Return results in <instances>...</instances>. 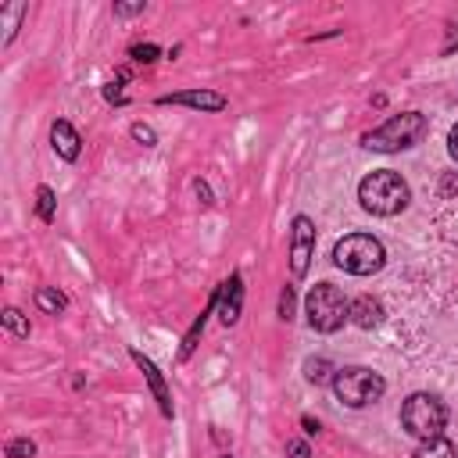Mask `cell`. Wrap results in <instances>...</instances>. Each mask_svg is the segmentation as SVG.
Returning <instances> with one entry per match:
<instances>
[{
	"label": "cell",
	"instance_id": "484cf974",
	"mask_svg": "<svg viewBox=\"0 0 458 458\" xmlns=\"http://www.w3.org/2000/svg\"><path fill=\"white\" fill-rule=\"evenodd\" d=\"M301 426H304V433H318V422H315V419H308V415L301 419Z\"/></svg>",
	"mask_w": 458,
	"mask_h": 458
},
{
	"label": "cell",
	"instance_id": "8fae6325",
	"mask_svg": "<svg viewBox=\"0 0 458 458\" xmlns=\"http://www.w3.org/2000/svg\"><path fill=\"white\" fill-rule=\"evenodd\" d=\"M50 140H54V150H57L64 161H75V157H79V143H82V140H79V132H75L64 118H57V122L50 125Z\"/></svg>",
	"mask_w": 458,
	"mask_h": 458
},
{
	"label": "cell",
	"instance_id": "9c48e42d",
	"mask_svg": "<svg viewBox=\"0 0 458 458\" xmlns=\"http://www.w3.org/2000/svg\"><path fill=\"white\" fill-rule=\"evenodd\" d=\"M157 104H186V107H200V111H222L225 107V97L222 93H211V89H190V93H168Z\"/></svg>",
	"mask_w": 458,
	"mask_h": 458
},
{
	"label": "cell",
	"instance_id": "d6986e66",
	"mask_svg": "<svg viewBox=\"0 0 458 458\" xmlns=\"http://www.w3.org/2000/svg\"><path fill=\"white\" fill-rule=\"evenodd\" d=\"M279 318H283V322L293 318V290H290V286H283V293H279Z\"/></svg>",
	"mask_w": 458,
	"mask_h": 458
},
{
	"label": "cell",
	"instance_id": "cb8c5ba5",
	"mask_svg": "<svg viewBox=\"0 0 458 458\" xmlns=\"http://www.w3.org/2000/svg\"><path fill=\"white\" fill-rule=\"evenodd\" d=\"M447 150H451V157L458 161V122L451 125V136H447Z\"/></svg>",
	"mask_w": 458,
	"mask_h": 458
},
{
	"label": "cell",
	"instance_id": "52a82bcc",
	"mask_svg": "<svg viewBox=\"0 0 458 458\" xmlns=\"http://www.w3.org/2000/svg\"><path fill=\"white\" fill-rule=\"evenodd\" d=\"M311 254H315V222L308 215H297L293 218V236H290V272L297 279L308 272Z\"/></svg>",
	"mask_w": 458,
	"mask_h": 458
},
{
	"label": "cell",
	"instance_id": "277c9868",
	"mask_svg": "<svg viewBox=\"0 0 458 458\" xmlns=\"http://www.w3.org/2000/svg\"><path fill=\"white\" fill-rule=\"evenodd\" d=\"M347 301L340 293V286L333 283H315L304 297V315H308V326L318 329V333H336L347 318Z\"/></svg>",
	"mask_w": 458,
	"mask_h": 458
},
{
	"label": "cell",
	"instance_id": "ba28073f",
	"mask_svg": "<svg viewBox=\"0 0 458 458\" xmlns=\"http://www.w3.org/2000/svg\"><path fill=\"white\" fill-rule=\"evenodd\" d=\"M243 311V279L240 276H229V283L218 290V318L225 326H233Z\"/></svg>",
	"mask_w": 458,
	"mask_h": 458
},
{
	"label": "cell",
	"instance_id": "603a6c76",
	"mask_svg": "<svg viewBox=\"0 0 458 458\" xmlns=\"http://www.w3.org/2000/svg\"><path fill=\"white\" fill-rule=\"evenodd\" d=\"M458 47V25H447V43H444V50L440 54H451Z\"/></svg>",
	"mask_w": 458,
	"mask_h": 458
},
{
	"label": "cell",
	"instance_id": "ac0fdd59",
	"mask_svg": "<svg viewBox=\"0 0 458 458\" xmlns=\"http://www.w3.org/2000/svg\"><path fill=\"white\" fill-rule=\"evenodd\" d=\"M32 454H36L32 440H11L7 444V458H32Z\"/></svg>",
	"mask_w": 458,
	"mask_h": 458
},
{
	"label": "cell",
	"instance_id": "d4e9b609",
	"mask_svg": "<svg viewBox=\"0 0 458 458\" xmlns=\"http://www.w3.org/2000/svg\"><path fill=\"white\" fill-rule=\"evenodd\" d=\"M114 11H118V14H140V11H143V4H118Z\"/></svg>",
	"mask_w": 458,
	"mask_h": 458
},
{
	"label": "cell",
	"instance_id": "4316f807",
	"mask_svg": "<svg viewBox=\"0 0 458 458\" xmlns=\"http://www.w3.org/2000/svg\"><path fill=\"white\" fill-rule=\"evenodd\" d=\"M225 458H229V454H225Z\"/></svg>",
	"mask_w": 458,
	"mask_h": 458
},
{
	"label": "cell",
	"instance_id": "4fadbf2b",
	"mask_svg": "<svg viewBox=\"0 0 458 458\" xmlns=\"http://www.w3.org/2000/svg\"><path fill=\"white\" fill-rule=\"evenodd\" d=\"M415 458H458V451L447 437H433V440H419Z\"/></svg>",
	"mask_w": 458,
	"mask_h": 458
},
{
	"label": "cell",
	"instance_id": "6da1fadb",
	"mask_svg": "<svg viewBox=\"0 0 458 458\" xmlns=\"http://www.w3.org/2000/svg\"><path fill=\"white\" fill-rule=\"evenodd\" d=\"M358 200L365 211L372 215H397L408 208L411 193H408V182L390 172V168H379V172H369L361 182H358Z\"/></svg>",
	"mask_w": 458,
	"mask_h": 458
},
{
	"label": "cell",
	"instance_id": "3957f363",
	"mask_svg": "<svg viewBox=\"0 0 458 458\" xmlns=\"http://www.w3.org/2000/svg\"><path fill=\"white\" fill-rule=\"evenodd\" d=\"M333 261L336 268L351 272V276H372L383 268L386 254H383V243L369 233H347L344 240H336L333 247Z\"/></svg>",
	"mask_w": 458,
	"mask_h": 458
},
{
	"label": "cell",
	"instance_id": "30bf717a",
	"mask_svg": "<svg viewBox=\"0 0 458 458\" xmlns=\"http://www.w3.org/2000/svg\"><path fill=\"white\" fill-rule=\"evenodd\" d=\"M347 318H351L354 326H361V329H376V326L383 322V304H379L376 297L361 293V297H354V301H351Z\"/></svg>",
	"mask_w": 458,
	"mask_h": 458
},
{
	"label": "cell",
	"instance_id": "9a60e30c",
	"mask_svg": "<svg viewBox=\"0 0 458 458\" xmlns=\"http://www.w3.org/2000/svg\"><path fill=\"white\" fill-rule=\"evenodd\" d=\"M36 211L43 222H54V190L50 186H39L36 190Z\"/></svg>",
	"mask_w": 458,
	"mask_h": 458
},
{
	"label": "cell",
	"instance_id": "7c38bea8",
	"mask_svg": "<svg viewBox=\"0 0 458 458\" xmlns=\"http://www.w3.org/2000/svg\"><path fill=\"white\" fill-rule=\"evenodd\" d=\"M132 361L143 369V376H147V383H150V390H154V397H157V404H161V411L165 415H172V401H168V390H165V379H161V372L154 369V361L150 358H143L136 347H132Z\"/></svg>",
	"mask_w": 458,
	"mask_h": 458
},
{
	"label": "cell",
	"instance_id": "5b68a950",
	"mask_svg": "<svg viewBox=\"0 0 458 458\" xmlns=\"http://www.w3.org/2000/svg\"><path fill=\"white\" fill-rule=\"evenodd\" d=\"M333 390H336V397H340L347 408H365V404H372V401L383 397L386 383H383L379 372H372V369H365V365H347V369H336Z\"/></svg>",
	"mask_w": 458,
	"mask_h": 458
},
{
	"label": "cell",
	"instance_id": "7402d4cb",
	"mask_svg": "<svg viewBox=\"0 0 458 458\" xmlns=\"http://www.w3.org/2000/svg\"><path fill=\"white\" fill-rule=\"evenodd\" d=\"M286 451H290V458H308V444L304 440H290Z\"/></svg>",
	"mask_w": 458,
	"mask_h": 458
},
{
	"label": "cell",
	"instance_id": "8992f818",
	"mask_svg": "<svg viewBox=\"0 0 458 458\" xmlns=\"http://www.w3.org/2000/svg\"><path fill=\"white\" fill-rule=\"evenodd\" d=\"M444 422H447V411H444V404H440L433 394H411V397L401 404V426H404L415 440L444 437Z\"/></svg>",
	"mask_w": 458,
	"mask_h": 458
},
{
	"label": "cell",
	"instance_id": "7a4b0ae2",
	"mask_svg": "<svg viewBox=\"0 0 458 458\" xmlns=\"http://www.w3.org/2000/svg\"><path fill=\"white\" fill-rule=\"evenodd\" d=\"M426 136V118L419 114V111H401V114H390L379 129H372V132H365L361 136V143L369 147V150H408V147H415L419 140Z\"/></svg>",
	"mask_w": 458,
	"mask_h": 458
},
{
	"label": "cell",
	"instance_id": "e0dca14e",
	"mask_svg": "<svg viewBox=\"0 0 458 458\" xmlns=\"http://www.w3.org/2000/svg\"><path fill=\"white\" fill-rule=\"evenodd\" d=\"M304 369H308V379H311V383H326V379H329V372H333L326 358H311Z\"/></svg>",
	"mask_w": 458,
	"mask_h": 458
},
{
	"label": "cell",
	"instance_id": "44dd1931",
	"mask_svg": "<svg viewBox=\"0 0 458 458\" xmlns=\"http://www.w3.org/2000/svg\"><path fill=\"white\" fill-rule=\"evenodd\" d=\"M132 136H136L143 147H154V140H157V136H154V129H150V125H143V122H136V125H132Z\"/></svg>",
	"mask_w": 458,
	"mask_h": 458
},
{
	"label": "cell",
	"instance_id": "ffe728a7",
	"mask_svg": "<svg viewBox=\"0 0 458 458\" xmlns=\"http://www.w3.org/2000/svg\"><path fill=\"white\" fill-rule=\"evenodd\" d=\"M132 61H143V64L157 61V47H154V43H140V47H132Z\"/></svg>",
	"mask_w": 458,
	"mask_h": 458
},
{
	"label": "cell",
	"instance_id": "2e32d148",
	"mask_svg": "<svg viewBox=\"0 0 458 458\" xmlns=\"http://www.w3.org/2000/svg\"><path fill=\"white\" fill-rule=\"evenodd\" d=\"M4 326H7L14 336H29V318H25L18 308H7V311H4Z\"/></svg>",
	"mask_w": 458,
	"mask_h": 458
},
{
	"label": "cell",
	"instance_id": "5bb4252c",
	"mask_svg": "<svg viewBox=\"0 0 458 458\" xmlns=\"http://www.w3.org/2000/svg\"><path fill=\"white\" fill-rule=\"evenodd\" d=\"M36 304H39V311H47V315H61V311L68 308V301H64V293H61L57 286H39V290H36Z\"/></svg>",
	"mask_w": 458,
	"mask_h": 458
}]
</instances>
